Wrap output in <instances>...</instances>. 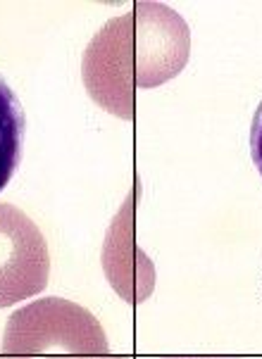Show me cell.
<instances>
[{
  "mask_svg": "<svg viewBox=\"0 0 262 359\" xmlns=\"http://www.w3.org/2000/svg\"><path fill=\"white\" fill-rule=\"evenodd\" d=\"M251 155H253V162L258 167V172L262 176V100L258 109L253 114V124H251Z\"/></svg>",
  "mask_w": 262,
  "mask_h": 359,
  "instance_id": "3",
  "label": "cell"
},
{
  "mask_svg": "<svg viewBox=\"0 0 262 359\" xmlns=\"http://www.w3.org/2000/svg\"><path fill=\"white\" fill-rule=\"evenodd\" d=\"M48 273L51 255L41 229L20 207L0 203V307L41 293Z\"/></svg>",
  "mask_w": 262,
  "mask_h": 359,
  "instance_id": "1",
  "label": "cell"
},
{
  "mask_svg": "<svg viewBox=\"0 0 262 359\" xmlns=\"http://www.w3.org/2000/svg\"><path fill=\"white\" fill-rule=\"evenodd\" d=\"M27 117L17 93L0 74V193L10 184L22 160Z\"/></svg>",
  "mask_w": 262,
  "mask_h": 359,
  "instance_id": "2",
  "label": "cell"
}]
</instances>
